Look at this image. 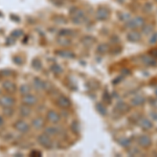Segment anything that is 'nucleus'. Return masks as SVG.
<instances>
[{
    "label": "nucleus",
    "instance_id": "1",
    "mask_svg": "<svg viewBox=\"0 0 157 157\" xmlns=\"http://www.w3.org/2000/svg\"><path fill=\"white\" fill-rule=\"evenodd\" d=\"M86 19V15H85V12L81 9H74L71 12V21L74 23V24H81L85 21Z\"/></svg>",
    "mask_w": 157,
    "mask_h": 157
},
{
    "label": "nucleus",
    "instance_id": "2",
    "mask_svg": "<svg viewBox=\"0 0 157 157\" xmlns=\"http://www.w3.org/2000/svg\"><path fill=\"white\" fill-rule=\"evenodd\" d=\"M14 127L18 132L22 133V134H26V133H28L30 131V125L25 119L16 121V123L14 124Z\"/></svg>",
    "mask_w": 157,
    "mask_h": 157
},
{
    "label": "nucleus",
    "instance_id": "3",
    "mask_svg": "<svg viewBox=\"0 0 157 157\" xmlns=\"http://www.w3.org/2000/svg\"><path fill=\"white\" fill-rule=\"evenodd\" d=\"M38 142L40 144V146H42L43 148H46V149L52 148V136H49L48 134H46L45 132L40 134V135L38 136Z\"/></svg>",
    "mask_w": 157,
    "mask_h": 157
},
{
    "label": "nucleus",
    "instance_id": "4",
    "mask_svg": "<svg viewBox=\"0 0 157 157\" xmlns=\"http://www.w3.org/2000/svg\"><path fill=\"white\" fill-rule=\"evenodd\" d=\"M46 118H47V121H48L50 124L56 125L61 121V115L59 112L54 111V110H50V111L47 112Z\"/></svg>",
    "mask_w": 157,
    "mask_h": 157
},
{
    "label": "nucleus",
    "instance_id": "5",
    "mask_svg": "<svg viewBox=\"0 0 157 157\" xmlns=\"http://www.w3.org/2000/svg\"><path fill=\"white\" fill-rule=\"evenodd\" d=\"M22 103L24 104V105L30 106H30H35L38 103V97L32 93L24 94L23 97H22Z\"/></svg>",
    "mask_w": 157,
    "mask_h": 157
},
{
    "label": "nucleus",
    "instance_id": "6",
    "mask_svg": "<svg viewBox=\"0 0 157 157\" xmlns=\"http://www.w3.org/2000/svg\"><path fill=\"white\" fill-rule=\"evenodd\" d=\"M140 60H142V63L146 66H156L157 65V60L151 54H144L142 56Z\"/></svg>",
    "mask_w": 157,
    "mask_h": 157
},
{
    "label": "nucleus",
    "instance_id": "7",
    "mask_svg": "<svg viewBox=\"0 0 157 157\" xmlns=\"http://www.w3.org/2000/svg\"><path fill=\"white\" fill-rule=\"evenodd\" d=\"M34 87L35 89L38 91H44V90H48V84L46 83L45 81H43L39 78H34Z\"/></svg>",
    "mask_w": 157,
    "mask_h": 157
},
{
    "label": "nucleus",
    "instance_id": "8",
    "mask_svg": "<svg viewBox=\"0 0 157 157\" xmlns=\"http://www.w3.org/2000/svg\"><path fill=\"white\" fill-rule=\"evenodd\" d=\"M56 103H57V105L62 109H67L71 106V102H70V100L67 97H64V95L58 97L57 101H56Z\"/></svg>",
    "mask_w": 157,
    "mask_h": 157
},
{
    "label": "nucleus",
    "instance_id": "9",
    "mask_svg": "<svg viewBox=\"0 0 157 157\" xmlns=\"http://www.w3.org/2000/svg\"><path fill=\"white\" fill-rule=\"evenodd\" d=\"M0 105L2 106L3 108H5V107H13V106L15 105V100L11 95H2V97H0Z\"/></svg>",
    "mask_w": 157,
    "mask_h": 157
},
{
    "label": "nucleus",
    "instance_id": "10",
    "mask_svg": "<svg viewBox=\"0 0 157 157\" xmlns=\"http://www.w3.org/2000/svg\"><path fill=\"white\" fill-rule=\"evenodd\" d=\"M137 142H138V145L140 146V147H142V148H148V147L151 146L152 140L150 136L144 134V135L139 136L138 139H137Z\"/></svg>",
    "mask_w": 157,
    "mask_h": 157
},
{
    "label": "nucleus",
    "instance_id": "11",
    "mask_svg": "<svg viewBox=\"0 0 157 157\" xmlns=\"http://www.w3.org/2000/svg\"><path fill=\"white\" fill-rule=\"evenodd\" d=\"M144 24H145V20L142 17H136L128 22L127 26L131 27V28H137V27H142Z\"/></svg>",
    "mask_w": 157,
    "mask_h": 157
},
{
    "label": "nucleus",
    "instance_id": "12",
    "mask_svg": "<svg viewBox=\"0 0 157 157\" xmlns=\"http://www.w3.org/2000/svg\"><path fill=\"white\" fill-rule=\"evenodd\" d=\"M2 87L3 89H4L6 92H9V93H14L16 91V85L15 83L12 81H4L2 83Z\"/></svg>",
    "mask_w": 157,
    "mask_h": 157
},
{
    "label": "nucleus",
    "instance_id": "13",
    "mask_svg": "<svg viewBox=\"0 0 157 157\" xmlns=\"http://www.w3.org/2000/svg\"><path fill=\"white\" fill-rule=\"evenodd\" d=\"M109 17V9L107 7H100L97 12V18L99 20H106Z\"/></svg>",
    "mask_w": 157,
    "mask_h": 157
},
{
    "label": "nucleus",
    "instance_id": "14",
    "mask_svg": "<svg viewBox=\"0 0 157 157\" xmlns=\"http://www.w3.org/2000/svg\"><path fill=\"white\" fill-rule=\"evenodd\" d=\"M138 125H139V127L142 128V129H144V130H149V129H151V128L153 127L152 121L146 117L140 118L138 121Z\"/></svg>",
    "mask_w": 157,
    "mask_h": 157
},
{
    "label": "nucleus",
    "instance_id": "15",
    "mask_svg": "<svg viewBox=\"0 0 157 157\" xmlns=\"http://www.w3.org/2000/svg\"><path fill=\"white\" fill-rule=\"evenodd\" d=\"M140 38H142L140 34L138 32H136V30H131L127 35V39L130 42H138L139 40H140Z\"/></svg>",
    "mask_w": 157,
    "mask_h": 157
},
{
    "label": "nucleus",
    "instance_id": "16",
    "mask_svg": "<svg viewBox=\"0 0 157 157\" xmlns=\"http://www.w3.org/2000/svg\"><path fill=\"white\" fill-rule=\"evenodd\" d=\"M115 110H117L119 113H127V112L130 111V106L127 105V104L124 103V102H119V103L116 104Z\"/></svg>",
    "mask_w": 157,
    "mask_h": 157
},
{
    "label": "nucleus",
    "instance_id": "17",
    "mask_svg": "<svg viewBox=\"0 0 157 157\" xmlns=\"http://www.w3.org/2000/svg\"><path fill=\"white\" fill-rule=\"evenodd\" d=\"M19 113H20V115H21L22 117H28L32 114V109H30V106L23 104L20 107V109H19Z\"/></svg>",
    "mask_w": 157,
    "mask_h": 157
},
{
    "label": "nucleus",
    "instance_id": "18",
    "mask_svg": "<svg viewBox=\"0 0 157 157\" xmlns=\"http://www.w3.org/2000/svg\"><path fill=\"white\" fill-rule=\"evenodd\" d=\"M44 132L46 134H48L49 136H56L60 133V128L57 127V126H48V127L45 128Z\"/></svg>",
    "mask_w": 157,
    "mask_h": 157
},
{
    "label": "nucleus",
    "instance_id": "19",
    "mask_svg": "<svg viewBox=\"0 0 157 157\" xmlns=\"http://www.w3.org/2000/svg\"><path fill=\"white\" fill-rule=\"evenodd\" d=\"M43 125H44V121H43V118L40 117V116H37V117H35L33 121H32V126H33L35 129H37V130L41 129V128L43 127Z\"/></svg>",
    "mask_w": 157,
    "mask_h": 157
},
{
    "label": "nucleus",
    "instance_id": "20",
    "mask_svg": "<svg viewBox=\"0 0 157 157\" xmlns=\"http://www.w3.org/2000/svg\"><path fill=\"white\" fill-rule=\"evenodd\" d=\"M57 54H59L60 57L67 58V59H73L74 58V54L70 50H67V49H62V50H58Z\"/></svg>",
    "mask_w": 157,
    "mask_h": 157
},
{
    "label": "nucleus",
    "instance_id": "21",
    "mask_svg": "<svg viewBox=\"0 0 157 157\" xmlns=\"http://www.w3.org/2000/svg\"><path fill=\"white\" fill-rule=\"evenodd\" d=\"M146 102V99L142 95H136V97H134L131 100V104H132L133 106H140L142 105V104H145Z\"/></svg>",
    "mask_w": 157,
    "mask_h": 157
},
{
    "label": "nucleus",
    "instance_id": "22",
    "mask_svg": "<svg viewBox=\"0 0 157 157\" xmlns=\"http://www.w3.org/2000/svg\"><path fill=\"white\" fill-rule=\"evenodd\" d=\"M58 43L62 46H67V45H70L71 41H70V39L68 38V37L60 36V38H59V40H58Z\"/></svg>",
    "mask_w": 157,
    "mask_h": 157
},
{
    "label": "nucleus",
    "instance_id": "23",
    "mask_svg": "<svg viewBox=\"0 0 157 157\" xmlns=\"http://www.w3.org/2000/svg\"><path fill=\"white\" fill-rule=\"evenodd\" d=\"M50 70H52V72H54V74H61V73L63 72V68L59 65V64H52V66H50Z\"/></svg>",
    "mask_w": 157,
    "mask_h": 157
},
{
    "label": "nucleus",
    "instance_id": "24",
    "mask_svg": "<svg viewBox=\"0 0 157 157\" xmlns=\"http://www.w3.org/2000/svg\"><path fill=\"white\" fill-rule=\"evenodd\" d=\"M118 144L121 146H123L124 148H129L131 146V140L128 138H121L118 139Z\"/></svg>",
    "mask_w": 157,
    "mask_h": 157
},
{
    "label": "nucleus",
    "instance_id": "25",
    "mask_svg": "<svg viewBox=\"0 0 157 157\" xmlns=\"http://www.w3.org/2000/svg\"><path fill=\"white\" fill-rule=\"evenodd\" d=\"M97 52L99 54H106V52H108L109 50V46H108V44H101V45H99V47H97Z\"/></svg>",
    "mask_w": 157,
    "mask_h": 157
},
{
    "label": "nucleus",
    "instance_id": "26",
    "mask_svg": "<svg viewBox=\"0 0 157 157\" xmlns=\"http://www.w3.org/2000/svg\"><path fill=\"white\" fill-rule=\"evenodd\" d=\"M93 42H94V39L92 38V37H89V36L85 37V38H83V40H82V43H83L84 45H86V46L92 45V43Z\"/></svg>",
    "mask_w": 157,
    "mask_h": 157
},
{
    "label": "nucleus",
    "instance_id": "27",
    "mask_svg": "<svg viewBox=\"0 0 157 157\" xmlns=\"http://www.w3.org/2000/svg\"><path fill=\"white\" fill-rule=\"evenodd\" d=\"M59 35H60V36H63V37H70V36H72V35H74V33H73L71 30H61Z\"/></svg>",
    "mask_w": 157,
    "mask_h": 157
},
{
    "label": "nucleus",
    "instance_id": "28",
    "mask_svg": "<svg viewBox=\"0 0 157 157\" xmlns=\"http://www.w3.org/2000/svg\"><path fill=\"white\" fill-rule=\"evenodd\" d=\"M97 110L99 113H101L102 115H106L107 114V109H106V107L104 105H102V104H97Z\"/></svg>",
    "mask_w": 157,
    "mask_h": 157
},
{
    "label": "nucleus",
    "instance_id": "29",
    "mask_svg": "<svg viewBox=\"0 0 157 157\" xmlns=\"http://www.w3.org/2000/svg\"><path fill=\"white\" fill-rule=\"evenodd\" d=\"M20 93H21L22 95L30 93V87L28 85H22L21 87H20Z\"/></svg>",
    "mask_w": 157,
    "mask_h": 157
},
{
    "label": "nucleus",
    "instance_id": "30",
    "mask_svg": "<svg viewBox=\"0 0 157 157\" xmlns=\"http://www.w3.org/2000/svg\"><path fill=\"white\" fill-rule=\"evenodd\" d=\"M71 130L74 133H80L81 127H80V124H78V121H73L72 124H71Z\"/></svg>",
    "mask_w": 157,
    "mask_h": 157
},
{
    "label": "nucleus",
    "instance_id": "31",
    "mask_svg": "<svg viewBox=\"0 0 157 157\" xmlns=\"http://www.w3.org/2000/svg\"><path fill=\"white\" fill-rule=\"evenodd\" d=\"M130 156H137V155L140 154V150L138 148H131L129 151H128Z\"/></svg>",
    "mask_w": 157,
    "mask_h": 157
},
{
    "label": "nucleus",
    "instance_id": "32",
    "mask_svg": "<svg viewBox=\"0 0 157 157\" xmlns=\"http://www.w3.org/2000/svg\"><path fill=\"white\" fill-rule=\"evenodd\" d=\"M3 113L6 116H12L13 113H14V108L13 107H5V108H3Z\"/></svg>",
    "mask_w": 157,
    "mask_h": 157
},
{
    "label": "nucleus",
    "instance_id": "33",
    "mask_svg": "<svg viewBox=\"0 0 157 157\" xmlns=\"http://www.w3.org/2000/svg\"><path fill=\"white\" fill-rule=\"evenodd\" d=\"M33 67L36 68V69H40L42 67V64H41V61L39 59H34L33 60Z\"/></svg>",
    "mask_w": 157,
    "mask_h": 157
},
{
    "label": "nucleus",
    "instance_id": "34",
    "mask_svg": "<svg viewBox=\"0 0 157 157\" xmlns=\"http://www.w3.org/2000/svg\"><path fill=\"white\" fill-rule=\"evenodd\" d=\"M103 100L105 101L106 103H110L111 102V95L107 92V91H105L104 92V94H103Z\"/></svg>",
    "mask_w": 157,
    "mask_h": 157
},
{
    "label": "nucleus",
    "instance_id": "35",
    "mask_svg": "<svg viewBox=\"0 0 157 157\" xmlns=\"http://www.w3.org/2000/svg\"><path fill=\"white\" fill-rule=\"evenodd\" d=\"M149 43H150V44H155V43H157V33H155L154 35L150 38Z\"/></svg>",
    "mask_w": 157,
    "mask_h": 157
},
{
    "label": "nucleus",
    "instance_id": "36",
    "mask_svg": "<svg viewBox=\"0 0 157 157\" xmlns=\"http://www.w3.org/2000/svg\"><path fill=\"white\" fill-rule=\"evenodd\" d=\"M151 32H152V26L151 25H148V26L144 27V34L148 35V34H150Z\"/></svg>",
    "mask_w": 157,
    "mask_h": 157
},
{
    "label": "nucleus",
    "instance_id": "37",
    "mask_svg": "<svg viewBox=\"0 0 157 157\" xmlns=\"http://www.w3.org/2000/svg\"><path fill=\"white\" fill-rule=\"evenodd\" d=\"M22 35V32L21 30H18V32H13L12 33V36L13 37H16V38H18Z\"/></svg>",
    "mask_w": 157,
    "mask_h": 157
},
{
    "label": "nucleus",
    "instance_id": "38",
    "mask_svg": "<svg viewBox=\"0 0 157 157\" xmlns=\"http://www.w3.org/2000/svg\"><path fill=\"white\" fill-rule=\"evenodd\" d=\"M150 114H151V117H153L154 119H156V121H157V113H156V112H151Z\"/></svg>",
    "mask_w": 157,
    "mask_h": 157
},
{
    "label": "nucleus",
    "instance_id": "39",
    "mask_svg": "<svg viewBox=\"0 0 157 157\" xmlns=\"http://www.w3.org/2000/svg\"><path fill=\"white\" fill-rule=\"evenodd\" d=\"M14 61H15V62H18L19 64L22 63V59H21V58H14Z\"/></svg>",
    "mask_w": 157,
    "mask_h": 157
},
{
    "label": "nucleus",
    "instance_id": "40",
    "mask_svg": "<svg viewBox=\"0 0 157 157\" xmlns=\"http://www.w3.org/2000/svg\"><path fill=\"white\" fill-rule=\"evenodd\" d=\"M3 125H4V118L0 115V127H2Z\"/></svg>",
    "mask_w": 157,
    "mask_h": 157
},
{
    "label": "nucleus",
    "instance_id": "41",
    "mask_svg": "<svg viewBox=\"0 0 157 157\" xmlns=\"http://www.w3.org/2000/svg\"><path fill=\"white\" fill-rule=\"evenodd\" d=\"M151 103H152V105L154 106L155 108H157V97H156V99H154L153 101H152Z\"/></svg>",
    "mask_w": 157,
    "mask_h": 157
},
{
    "label": "nucleus",
    "instance_id": "42",
    "mask_svg": "<svg viewBox=\"0 0 157 157\" xmlns=\"http://www.w3.org/2000/svg\"><path fill=\"white\" fill-rule=\"evenodd\" d=\"M150 54H151V56H153V57H157V49H155V50H152Z\"/></svg>",
    "mask_w": 157,
    "mask_h": 157
}]
</instances>
